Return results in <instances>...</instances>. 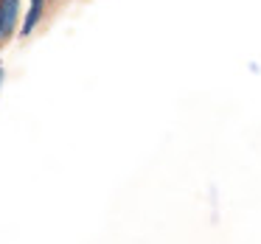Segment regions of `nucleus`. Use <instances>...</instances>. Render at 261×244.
Segmentation results:
<instances>
[{
    "instance_id": "1",
    "label": "nucleus",
    "mask_w": 261,
    "mask_h": 244,
    "mask_svg": "<svg viewBox=\"0 0 261 244\" xmlns=\"http://www.w3.org/2000/svg\"><path fill=\"white\" fill-rule=\"evenodd\" d=\"M17 20V0H0V42H6Z\"/></svg>"
},
{
    "instance_id": "2",
    "label": "nucleus",
    "mask_w": 261,
    "mask_h": 244,
    "mask_svg": "<svg viewBox=\"0 0 261 244\" xmlns=\"http://www.w3.org/2000/svg\"><path fill=\"white\" fill-rule=\"evenodd\" d=\"M40 14H42V0H31L29 17H25V23H23V34H31V29L37 25V20H40Z\"/></svg>"
},
{
    "instance_id": "3",
    "label": "nucleus",
    "mask_w": 261,
    "mask_h": 244,
    "mask_svg": "<svg viewBox=\"0 0 261 244\" xmlns=\"http://www.w3.org/2000/svg\"><path fill=\"white\" fill-rule=\"evenodd\" d=\"M0 79H3V65H0Z\"/></svg>"
}]
</instances>
